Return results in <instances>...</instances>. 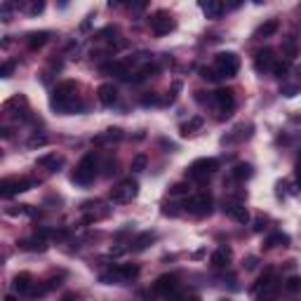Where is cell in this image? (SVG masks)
<instances>
[{
	"label": "cell",
	"mask_w": 301,
	"mask_h": 301,
	"mask_svg": "<svg viewBox=\"0 0 301 301\" xmlns=\"http://www.w3.org/2000/svg\"><path fill=\"white\" fill-rule=\"evenodd\" d=\"M296 181H299V186H301V167L296 170Z\"/></svg>",
	"instance_id": "obj_46"
},
{
	"label": "cell",
	"mask_w": 301,
	"mask_h": 301,
	"mask_svg": "<svg viewBox=\"0 0 301 301\" xmlns=\"http://www.w3.org/2000/svg\"><path fill=\"white\" fill-rule=\"evenodd\" d=\"M76 83L73 80H64V83H59L54 87V92H52V108L59 113H73V111H78L80 104L78 99H76Z\"/></svg>",
	"instance_id": "obj_1"
},
{
	"label": "cell",
	"mask_w": 301,
	"mask_h": 301,
	"mask_svg": "<svg viewBox=\"0 0 301 301\" xmlns=\"http://www.w3.org/2000/svg\"><path fill=\"white\" fill-rule=\"evenodd\" d=\"M252 174H254V167H252L250 162H238V165L231 170V177H233L235 181H245V179H252Z\"/></svg>",
	"instance_id": "obj_22"
},
{
	"label": "cell",
	"mask_w": 301,
	"mask_h": 301,
	"mask_svg": "<svg viewBox=\"0 0 301 301\" xmlns=\"http://www.w3.org/2000/svg\"><path fill=\"white\" fill-rule=\"evenodd\" d=\"M202 123H205V120H202L200 116H193L189 120V123L184 125V127H181V134H184V137H189V134H193V132H198V129L202 127Z\"/></svg>",
	"instance_id": "obj_28"
},
{
	"label": "cell",
	"mask_w": 301,
	"mask_h": 301,
	"mask_svg": "<svg viewBox=\"0 0 301 301\" xmlns=\"http://www.w3.org/2000/svg\"><path fill=\"white\" fill-rule=\"evenodd\" d=\"M45 144H47V137H45V134H33V137L26 141L28 148H40V146H45Z\"/></svg>",
	"instance_id": "obj_32"
},
{
	"label": "cell",
	"mask_w": 301,
	"mask_h": 301,
	"mask_svg": "<svg viewBox=\"0 0 301 301\" xmlns=\"http://www.w3.org/2000/svg\"><path fill=\"white\" fill-rule=\"evenodd\" d=\"M299 156H301V150H299Z\"/></svg>",
	"instance_id": "obj_47"
},
{
	"label": "cell",
	"mask_w": 301,
	"mask_h": 301,
	"mask_svg": "<svg viewBox=\"0 0 301 301\" xmlns=\"http://www.w3.org/2000/svg\"><path fill=\"white\" fill-rule=\"evenodd\" d=\"M97 170H99V158H97L95 150H89L80 158V162L76 165V172H73V181L80 186H87L95 181L97 177Z\"/></svg>",
	"instance_id": "obj_2"
},
{
	"label": "cell",
	"mask_w": 301,
	"mask_h": 301,
	"mask_svg": "<svg viewBox=\"0 0 301 301\" xmlns=\"http://www.w3.org/2000/svg\"><path fill=\"white\" fill-rule=\"evenodd\" d=\"M5 301H19L14 294H5Z\"/></svg>",
	"instance_id": "obj_44"
},
{
	"label": "cell",
	"mask_w": 301,
	"mask_h": 301,
	"mask_svg": "<svg viewBox=\"0 0 301 301\" xmlns=\"http://www.w3.org/2000/svg\"><path fill=\"white\" fill-rule=\"evenodd\" d=\"M240 68V59L235 52H219L214 57V73L219 78H235Z\"/></svg>",
	"instance_id": "obj_5"
},
{
	"label": "cell",
	"mask_w": 301,
	"mask_h": 301,
	"mask_svg": "<svg viewBox=\"0 0 301 301\" xmlns=\"http://www.w3.org/2000/svg\"><path fill=\"white\" fill-rule=\"evenodd\" d=\"M12 71H14V62H5L0 66V76H3V78H10Z\"/></svg>",
	"instance_id": "obj_33"
},
{
	"label": "cell",
	"mask_w": 301,
	"mask_h": 301,
	"mask_svg": "<svg viewBox=\"0 0 301 301\" xmlns=\"http://www.w3.org/2000/svg\"><path fill=\"white\" fill-rule=\"evenodd\" d=\"M212 99L219 108V118H229L231 113H233V108H235V92L233 89H229V87L217 89Z\"/></svg>",
	"instance_id": "obj_9"
},
{
	"label": "cell",
	"mask_w": 301,
	"mask_h": 301,
	"mask_svg": "<svg viewBox=\"0 0 301 301\" xmlns=\"http://www.w3.org/2000/svg\"><path fill=\"white\" fill-rule=\"evenodd\" d=\"M257 264H259V259H257V257H247L242 266H245L247 271H254V268H257Z\"/></svg>",
	"instance_id": "obj_40"
},
{
	"label": "cell",
	"mask_w": 301,
	"mask_h": 301,
	"mask_svg": "<svg viewBox=\"0 0 301 301\" xmlns=\"http://www.w3.org/2000/svg\"><path fill=\"white\" fill-rule=\"evenodd\" d=\"M12 287H14L19 294L33 292V278H31V273H17L14 280H12Z\"/></svg>",
	"instance_id": "obj_19"
},
{
	"label": "cell",
	"mask_w": 301,
	"mask_h": 301,
	"mask_svg": "<svg viewBox=\"0 0 301 301\" xmlns=\"http://www.w3.org/2000/svg\"><path fill=\"white\" fill-rule=\"evenodd\" d=\"M223 214L231 217L233 221H238V223L250 221V212H247V207L240 205V202H229V205H223Z\"/></svg>",
	"instance_id": "obj_12"
},
{
	"label": "cell",
	"mask_w": 301,
	"mask_h": 301,
	"mask_svg": "<svg viewBox=\"0 0 301 301\" xmlns=\"http://www.w3.org/2000/svg\"><path fill=\"white\" fill-rule=\"evenodd\" d=\"M264 223H266V219H257L254 221V231H264Z\"/></svg>",
	"instance_id": "obj_43"
},
{
	"label": "cell",
	"mask_w": 301,
	"mask_h": 301,
	"mask_svg": "<svg viewBox=\"0 0 301 301\" xmlns=\"http://www.w3.org/2000/svg\"><path fill=\"white\" fill-rule=\"evenodd\" d=\"M125 134H123V129L120 127H108L106 132H101V134H97V137H92V144H113V141H120L123 139Z\"/></svg>",
	"instance_id": "obj_17"
},
{
	"label": "cell",
	"mask_w": 301,
	"mask_h": 301,
	"mask_svg": "<svg viewBox=\"0 0 301 301\" xmlns=\"http://www.w3.org/2000/svg\"><path fill=\"white\" fill-rule=\"evenodd\" d=\"M97 99H99L104 106H113V104H116V99H118V89L113 87L111 83L99 85V87H97Z\"/></svg>",
	"instance_id": "obj_15"
},
{
	"label": "cell",
	"mask_w": 301,
	"mask_h": 301,
	"mask_svg": "<svg viewBox=\"0 0 301 301\" xmlns=\"http://www.w3.org/2000/svg\"><path fill=\"white\" fill-rule=\"evenodd\" d=\"M285 50H287V54L290 57H294V52H296V43L292 38H287L285 40Z\"/></svg>",
	"instance_id": "obj_39"
},
{
	"label": "cell",
	"mask_w": 301,
	"mask_h": 301,
	"mask_svg": "<svg viewBox=\"0 0 301 301\" xmlns=\"http://www.w3.org/2000/svg\"><path fill=\"white\" fill-rule=\"evenodd\" d=\"M47 40H50V33H47V31H33V33L26 35V47L28 50H40Z\"/></svg>",
	"instance_id": "obj_21"
},
{
	"label": "cell",
	"mask_w": 301,
	"mask_h": 301,
	"mask_svg": "<svg viewBox=\"0 0 301 301\" xmlns=\"http://www.w3.org/2000/svg\"><path fill=\"white\" fill-rule=\"evenodd\" d=\"M217 170H219L217 158H198V160H193L189 165V170H186V179H191V181H205V179L212 177Z\"/></svg>",
	"instance_id": "obj_4"
},
{
	"label": "cell",
	"mask_w": 301,
	"mask_h": 301,
	"mask_svg": "<svg viewBox=\"0 0 301 301\" xmlns=\"http://www.w3.org/2000/svg\"><path fill=\"white\" fill-rule=\"evenodd\" d=\"M266 247H290V235L273 233L266 238Z\"/></svg>",
	"instance_id": "obj_27"
},
{
	"label": "cell",
	"mask_w": 301,
	"mask_h": 301,
	"mask_svg": "<svg viewBox=\"0 0 301 301\" xmlns=\"http://www.w3.org/2000/svg\"><path fill=\"white\" fill-rule=\"evenodd\" d=\"M296 92H299V87H296V85H285V87H283V95L285 97H294Z\"/></svg>",
	"instance_id": "obj_41"
},
{
	"label": "cell",
	"mask_w": 301,
	"mask_h": 301,
	"mask_svg": "<svg viewBox=\"0 0 301 301\" xmlns=\"http://www.w3.org/2000/svg\"><path fill=\"white\" fill-rule=\"evenodd\" d=\"M200 10L205 12L207 19H219L223 14V10H226V5H223L221 0H202Z\"/></svg>",
	"instance_id": "obj_16"
},
{
	"label": "cell",
	"mask_w": 301,
	"mask_h": 301,
	"mask_svg": "<svg viewBox=\"0 0 301 301\" xmlns=\"http://www.w3.org/2000/svg\"><path fill=\"white\" fill-rule=\"evenodd\" d=\"M184 193H189V186L186 184H174L170 189V195H184Z\"/></svg>",
	"instance_id": "obj_34"
},
{
	"label": "cell",
	"mask_w": 301,
	"mask_h": 301,
	"mask_svg": "<svg viewBox=\"0 0 301 301\" xmlns=\"http://www.w3.org/2000/svg\"><path fill=\"white\" fill-rule=\"evenodd\" d=\"M285 290L290 292V294H299L301 292V275H290V278L285 280Z\"/></svg>",
	"instance_id": "obj_29"
},
{
	"label": "cell",
	"mask_w": 301,
	"mask_h": 301,
	"mask_svg": "<svg viewBox=\"0 0 301 301\" xmlns=\"http://www.w3.org/2000/svg\"><path fill=\"white\" fill-rule=\"evenodd\" d=\"M231 259H233V254H231L229 247H219V250L212 252L210 264H212V268H226L231 264Z\"/></svg>",
	"instance_id": "obj_18"
},
{
	"label": "cell",
	"mask_w": 301,
	"mask_h": 301,
	"mask_svg": "<svg viewBox=\"0 0 301 301\" xmlns=\"http://www.w3.org/2000/svg\"><path fill=\"white\" fill-rule=\"evenodd\" d=\"M7 217H35V210L31 205H12L5 207Z\"/></svg>",
	"instance_id": "obj_24"
},
{
	"label": "cell",
	"mask_w": 301,
	"mask_h": 301,
	"mask_svg": "<svg viewBox=\"0 0 301 301\" xmlns=\"http://www.w3.org/2000/svg\"><path fill=\"white\" fill-rule=\"evenodd\" d=\"M158 71H160V68H158V64H144V66H141L139 68V71H137V73H134V83H141V80H146V78H150V76H156V73Z\"/></svg>",
	"instance_id": "obj_26"
},
{
	"label": "cell",
	"mask_w": 301,
	"mask_h": 301,
	"mask_svg": "<svg viewBox=\"0 0 301 301\" xmlns=\"http://www.w3.org/2000/svg\"><path fill=\"white\" fill-rule=\"evenodd\" d=\"M273 64H275V52L271 47H261V50L254 52V68H257V73L273 71Z\"/></svg>",
	"instance_id": "obj_11"
},
{
	"label": "cell",
	"mask_w": 301,
	"mask_h": 301,
	"mask_svg": "<svg viewBox=\"0 0 301 301\" xmlns=\"http://www.w3.org/2000/svg\"><path fill=\"white\" fill-rule=\"evenodd\" d=\"M148 24H150V28H153V33H156V35H167L170 31H174V28H177V22H174V17L170 14L167 10L153 12V14H150V19H148Z\"/></svg>",
	"instance_id": "obj_6"
},
{
	"label": "cell",
	"mask_w": 301,
	"mask_h": 301,
	"mask_svg": "<svg viewBox=\"0 0 301 301\" xmlns=\"http://www.w3.org/2000/svg\"><path fill=\"white\" fill-rule=\"evenodd\" d=\"M146 162H148V160H146L144 153H137V156L132 158V165H129V170H132V172H144V170H146Z\"/></svg>",
	"instance_id": "obj_30"
},
{
	"label": "cell",
	"mask_w": 301,
	"mask_h": 301,
	"mask_svg": "<svg viewBox=\"0 0 301 301\" xmlns=\"http://www.w3.org/2000/svg\"><path fill=\"white\" fill-rule=\"evenodd\" d=\"M153 240H156V233H150V231H144V233H139L137 238L132 240V242H129V250H132V252H144L146 247L153 242Z\"/></svg>",
	"instance_id": "obj_20"
},
{
	"label": "cell",
	"mask_w": 301,
	"mask_h": 301,
	"mask_svg": "<svg viewBox=\"0 0 301 301\" xmlns=\"http://www.w3.org/2000/svg\"><path fill=\"white\" fill-rule=\"evenodd\" d=\"M19 7H22V10L26 12L28 17H38L40 12L45 10V3H43V0H24V3H22Z\"/></svg>",
	"instance_id": "obj_25"
},
{
	"label": "cell",
	"mask_w": 301,
	"mask_h": 301,
	"mask_svg": "<svg viewBox=\"0 0 301 301\" xmlns=\"http://www.w3.org/2000/svg\"><path fill=\"white\" fill-rule=\"evenodd\" d=\"M278 28H280V22L278 19H268V22H264L261 26L257 28V38H271V35L278 33Z\"/></svg>",
	"instance_id": "obj_23"
},
{
	"label": "cell",
	"mask_w": 301,
	"mask_h": 301,
	"mask_svg": "<svg viewBox=\"0 0 301 301\" xmlns=\"http://www.w3.org/2000/svg\"><path fill=\"white\" fill-rule=\"evenodd\" d=\"M33 186V181L26 177H7L0 181V195L3 198H12V195H19L24 191H28Z\"/></svg>",
	"instance_id": "obj_7"
},
{
	"label": "cell",
	"mask_w": 301,
	"mask_h": 301,
	"mask_svg": "<svg viewBox=\"0 0 301 301\" xmlns=\"http://www.w3.org/2000/svg\"><path fill=\"white\" fill-rule=\"evenodd\" d=\"M172 301H200V299H198V296H189V294H179L177 292V294L172 296Z\"/></svg>",
	"instance_id": "obj_42"
},
{
	"label": "cell",
	"mask_w": 301,
	"mask_h": 301,
	"mask_svg": "<svg viewBox=\"0 0 301 301\" xmlns=\"http://www.w3.org/2000/svg\"><path fill=\"white\" fill-rule=\"evenodd\" d=\"M184 207L191 214H195V217H207V214L212 212V195L198 193V195H193V198H186Z\"/></svg>",
	"instance_id": "obj_8"
},
{
	"label": "cell",
	"mask_w": 301,
	"mask_h": 301,
	"mask_svg": "<svg viewBox=\"0 0 301 301\" xmlns=\"http://www.w3.org/2000/svg\"><path fill=\"white\" fill-rule=\"evenodd\" d=\"M38 167L47 170V172H59L64 167V158L57 156V153H45L38 158Z\"/></svg>",
	"instance_id": "obj_14"
},
{
	"label": "cell",
	"mask_w": 301,
	"mask_h": 301,
	"mask_svg": "<svg viewBox=\"0 0 301 301\" xmlns=\"http://www.w3.org/2000/svg\"><path fill=\"white\" fill-rule=\"evenodd\" d=\"M287 71H290V62H275L273 64V76L275 78H285V76H287Z\"/></svg>",
	"instance_id": "obj_31"
},
{
	"label": "cell",
	"mask_w": 301,
	"mask_h": 301,
	"mask_svg": "<svg viewBox=\"0 0 301 301\" xmlns=\"http://www.w3.org/2000/svg\"><path fill=\"white\" fill-rule=\"evenodd\" d=\"M12 3H3V7H0V12H3V22H10V12H12Z\"/></svg>",
	"instance_id": "obj_38"
},
{
	"label": "cell",
	"mask_w": 301,
	"mask_h": 301,
	"mask_svg": "<svg viewBox=\"0 0 301 301\" xmlns=\"http://www.w3.org/2000/svg\"><path fill=\"white\" fill-rule=\"evenodd\" d=\"M137 195H139V184L129 177V179H123L118 186H113L111 193H108V200H111L113 205H127V202H132L134 198H137Z\"/></svg>",
	"instance_id": "obj_3"
},
{
	"label": "cell",
	"mask_w": 301,
	"mask_h": 301,
	"mask_svg": "<svg viewBox=\"0 0 301 301\" xmlns=\"http://www.w3.org/2000/svg\"><path fill=\"white\" fill-rule=\"evenodd\" d=\"M62 301H76V296H73V294H66Z\"/></svg>",
	"instance_id": "obj_45"
},
{
	"label": "cell",
	"mask_w": 301,
	"mask_h": 301,
	"mask_svg": "<svg viewBox=\"0 0 301 301\" xmlns=\"http://www.w3.org/2000/svg\"><path fill=\"white\" fill-rule=\"evenodd\" d=\"M257 301H278V294L275 292H259Z\"/></svg>",
	"instance_id": "obj_35"
},
{
	"label": "cell",
	"mask_w": 301,
	"mask_h": 301,
	"mask_svg": "<svg viewBox=\"0 0 301 301\" xmlns=\"http://www.w3.org/2000/svg\"><path fill=\"white\" fill-rule=\"evenodd\" d=\"M17 245H19V250H24V252H45V250H47V240H45L43 235L35 233L33 238L19 240Z\"/></svg>",
	"instance_id": "obj_13"
},
{
	"label": "cell",
	"mask_w": 301,
	"mask_h": 301,
	"mask_svg": "<svg viewBox=\"0 0 301 301\" xmlns=\"http://www.w3.org/2000/svg\"><path fill=\"white\" fill-rule=\"evenodd\" d=\"M153 104H158V95H146V97H141V106H153Z\"/></svg>",
	"instance_id": "obj_36"
},
{
	"label": "cell",
	"mask_w": 301,
	"mask_h": 301,
	"mask_svg": "<svg viewBox=\"0 0 301 301\" xmlns=\"http://www.w3.org/2000/svg\"><path fill=\"white\" fill-rule=\"evenodd\" d=\"M177 290H179V278L172 273L160 275V278L153 283V292L160 296H167V299H172V296L177 294Z\"/></svg>",
	"instance_id": "obj_10"
},
{
	"label": "cell",
	"mask_w": 301,
	"mask_h": 301,
	"mask_svg": "<svg viewBox=\"0 0 301 301\" xmlns=\"http://www.w3.org/2000/svg\"><path fill=\"white\" fill-rule=\"evenodd\" d=\"M200 78H205V80H217L219 76L214 73V68H200Z\"/></svg>",
	"instance_id": "obj_37"
}]
</instances>
